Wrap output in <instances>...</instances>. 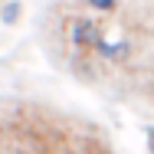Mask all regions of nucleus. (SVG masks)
Listing matches in <instances>:
<instances>
[{"instance_id": "20e7f679", "label": "nucleus", "mask_w": 154, "mask_h": 154, "mask_svg": "<svg viewBox=\"0 0 154 154\" xmlns=\"http://www.w3.org/2000/svg\"><path fill=\"white\" fill-rule=\"evenodd\" d=\"M89 3H92L95 10H102V13L105 10H115V0H89Z\"/></svg>"}, {"instance_id": "7ed1b4c3", "label": "nucleus", "mask_w": 154, "mask_h": 154, "mask_svg": "<svg viewBox=\"0 0 154 154\" xmlns=\"http://www.w3.org/2000/svg\"><path fill=\"white\" fill-rule=\"evenodd\" d=\"M69 154H112L102 141H89V138H79V141H72V148Z\"/></svg>"}, {"instance_id": "f257e3e1", "label": "nucleus", "mask_w": 154, "mask_h": 154, "mask_svg": "<svg viewBox=\"0 0 154 154\" xmlns=\"http://www.w3.org/2000/svg\"><path fill=\"white\" fill-rule=\"evenodd\" d=\"M3 141L10 154H59L66 148V138L56 125L46 118H7Z\"/></svg>"}, {"instance_id": "f03ea898", "label": "nucleus", "mask_w": 154, "mask_h": 154, "mask_svg": "<svg viewBox=\"0 0 154 154\" xmlns=\"http://www.w3.org/2000/svg\"><path fill=\"white\" fill-rule=\"evenodd\" d=\"M66 39L72 43V46H79V49H98L102 43H105V36H102V26L89 20V17H75V20H69V26H66Z\"/></svg>"}]
</instances>
